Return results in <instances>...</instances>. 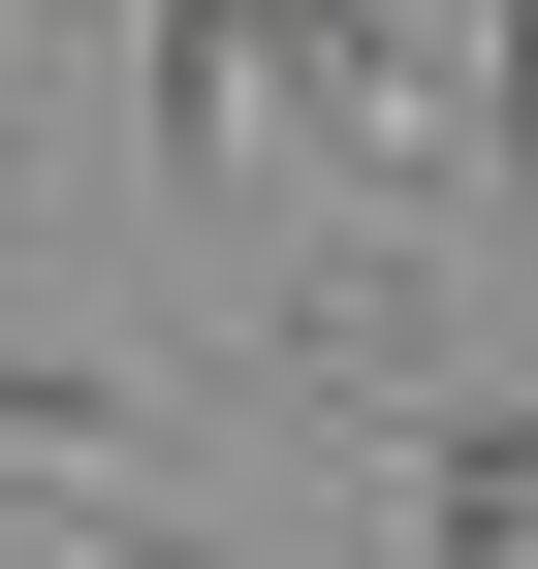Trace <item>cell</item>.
Listing matches in <instances>:
<instances>
[{"label":"cell","mask_w":538,"mask_h":569,"mask_svg":"<svg viewBox=\"0 0 538 569\" xmlns=\"http://www.w3.org/2000/svg\"><path fill=\"white\" fill-rule=\"evenodd\" d=\"M412 127H444V96H412L380 0H159V159H190V190H286V159L380 190Z\"/></svg>","instance_id":"1"},{"label":"cell","mask_w":538,"mask_h":569,"mask_svg":"<svg viewBox=\"0 0 538 569\" xmlns=\"http://www.w3.org/2000/svg\"><path fill=\"white\" fill-rule=\"evenodd\" d=\"M0 507H190V411H127L96 348H0Z\"/></svg>","instance_id":"2"},{"label":"cell","mask_w":538,"mask_h":569,"mask_svg":"<svg viewBox=\"0 0 538 569\" xmlns=\"http://www.w3.org/2000/svg\"><path fill=\"white\" fill-rule=\"evenodd\" d=\"M412 507H444V538H538V411H444V443H412Z\"/></svg>","instance_id":"3"},{"label":"cell","mask_w":538,"mask_h":569,"mask_svg":"<svg viewBox=\"0 0 538 569\" xmlns=\"http://www.w3.org/2000/svg\"><path fill=\"white\" fill-rule=\"evenodd\" d=\"M507 222H538V0H507Z\"/></svg>","instance_id":"4"},{"label":"cell","mask_w":538,"mask_h":569,"mask_svg":"<svg viewBox=\"0 0 538 569\" xmlns=\"http://www.w3.org/2000/svg\"><path fill=\"white\" fill-rule=\"evenodd\" d=\"M0 127H32V0H0Z\"/></svg>","instance_id":"5"}]
</instances>
